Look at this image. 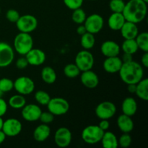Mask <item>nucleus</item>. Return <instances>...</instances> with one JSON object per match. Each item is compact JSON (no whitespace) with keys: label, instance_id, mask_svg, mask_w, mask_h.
<instances>
[{"label":"nucleus","instance_id":"obj_1","mask_svg":"<svg viewBox=\"0 0 148 148\" xmlns=\"http://www.w3.org/2000/svg\"><path fill=\"white\" fill-rule=\"evenodd\" d=\"M122 14L126 21L138 24L147 16V3L143 0H130L125 4Z\"/></svg>","mask_w":148,"mask_h":148},{"label":"nucleus","instance_id":"obj_2","mask_svg":"<svg viewBox=\"0 0 148 148\" xmlns=\"http://www.w3.org/2000/svg\"><path fill=\"white\" fill-rule=\"evenodd\" d=\"M119 73L122 82L127 85L137 84L144 77V69L140 64L132 60L123 63Z\"/></svg>","mask_w":148,"mask_h":148},{"label":"nucleus","instance_id":"obj_3","mask_svg":"<svg viewBox=\"0 0 148 148\" xmlns=\"http://www.w3.org/2000/svg\"><path fill=\"white\" fill-rule=\"evenodd\" d=\"M33 48V39L30 33L20 32L14 37L13 49L20 55L25 56Z\"/></svg>","mask_w":148,"mask_h":148},{"label":"nucleus","instance_id":"obj_4","mask_svg":"<svg viewBox=\"0 0 148 148\" xmlns=\"http://www.w3.org/2000/svg\"><path fill=\"white\" fill-rule=\"evenodd\" d=\"M103 133L104 131L98 125H89L83 129L81 133V137L86 144L95 145L101 143Z\"/></svg>","mask_w":148,"mask_h":148},{"label":"nucleus","instance_id":"obj_5","mask_svg":"<svg viewBox=\"0 0 148 148\" xmlns=\"http://www.w3.org/2000/svg\"><path fill=\"white\" fill-rule=\"evenodd\" d=\"M75 64L77 65L81 72L92 69L94 66V56L89 50L80 51L75 56Z\"/></svg>","mask_w":148,"mask_h":148},{"label":"nucleus","instance_id":"obj_6","mask_svg":"<svg viewBox=\"0 0 148 148\" xmlns=\"http://www.w3.org/2000/svg\"><path fill=\"white\" fill-rule=\"evenodd\" d=\"M46 106L49 112L57 116L66 114L70 108L69 102L64 98L59 97L51 98Z\"/></svg>","mask_w":148,"mask_h":148},{"label":"nucleus","instance_id":"obj_7","mask_svg":"<svg viewBox=\"0 0 148 148\" xmlns=\"http://www.w3.org/2000/svg\"><path fill=\"white\" fill-rule=\"evenodd\" d=\"M15 24L20 32L30 33L37 28L38 22L37 18L32 14H23L20 15Z\"/></svg>","mask_w":148,"mask_h":148},{"label":"nucleus","instance_id":"obj_8","mask_svg":"<svg viewBox=\"0 0 148 148\" xmlns=\"http://www.w3.org/2000/svg\"><path fill=\"white\" fill-rule=\"evenodd\" d=\"M14 89L23 95H30L35 90V82L29 77H19L14 81Z\"/></svg>","mask_w":148,"mask_h":148},{"label":"nucleus","instance_id":"obj_9","mask_svg":"<svg viewBox=\"0 0 148 148\" xmlns=\"http://www.w3.org/2000/svg\"><path fill=\"white\" fill-rule=\"evenodd\" d=\"M96 116L100 119H110L115 116L116 106L111 101H103L98 104L95 110Z\"/></svg>","mask_w":148,"mask_h":148},{"label":"nucleus","instance_id":"obj_10","mask_svg":"<svg viewBox=\"0 0 148 148\" xmlns=\"http://www.w3.org/2000/svg\"><path fill=\"white\" fill-rule=\"evenodd\" d=\"M83 25L87 32L95 35L100 33L104 25V20L98 14H92L86 17Z\"/></svg>","mask_w":148,"mask_h":148},{"label":"nucleus","instance_id":"obj_11","mask_svg":"<svg viewBox=\"0 0 148 148\" xmlns=\"http://www.w3.org/2000/svg\"><path fill=\"white\" fill-rule=\"evenodd\" d=\"M23 125L20 120L15 118H10L4 121L1 130L7 137H16L21 133Z\"/></svg>","mask_w":148,"mask_h":148},{"label":"nucleus","instance_id":"obj_12","mask_svg":"<svg viewBox=\"0 0 148 148\" xmlns=\"http://www.w3.org/2000/svg\"><path fill=\"white\" fill-rule=\"evenodd\" d=\"M14 58V49L6 42H0V67L10 66Z\"/></svg>","mask_w":148,"mask_h":148},{"label":"nucleus","instance_id":"obj_13","mask_svg":"<svg viewBox=\"0 0 148 148\" xmlns=\"http://www.w3.org/2000/svg\"><path fill=\"white\" fill-rule=\"evenodd\" d=\"M72 134L70 130L66 127H60L56 131L53 140L59 147H67L72 143Z\"/></svg>","mask_w":148,"mask_h":148},{"label":"nucleus","instance_id":"obj_14","mask_svg":"<svg viewBox=\"0 0 148 148\" xmlns=\"http://www.w3.org/2000/svg\"><path fill=\"white\" fill-rule=\"evenodd\" d=\"M42 111L36 104H26L22 108L21 114L23 119L28 122H35L39 120Z\"/></svg>","mask_w":148,"mask_h":148},{"label":"nucleus","instance_id":"obj_15","mask_svg":"<svg viewBox=\"0 0 148 148\" xmlns=\"http://www.w3.org/2000/svg\"><path fill=\"white\" fill-rule=\"evenodd\" d=\"M79 75H80L81 83L85 88L93 89L96 88L99 84V78L98 75L92 69L81 72Z\"/></svg>","mask_w":148,"mask_h":148},{"label":"nucleus","instance_id":"obj_16","mask_svg":"<svg viewBox=\"0 0 148 148\" xmlns=\"http://www.w3.org/2000/svg\"><path fill=\"white\" fill-rule=\"evenodd\" d=\"M25 58L29 65L40 66L43 64L46 59V53L43 51L39 49H32L25 55Z\"/></svg>","mask_w":148,"mask_h":148},{"label":"nucleus","instance_id":"obj_17","mask_svg":"<svg viewBox=\"0 0 148 148\" xmlns=\"http://www.w3.org/2000/svg\"><path fill=\"white\" fill-rule=\"evenodd\" d=\"M122 64L123 62L119 56H111L106 57L103 64V66L107 73L115 74L119 72Z\"/></svg>","mask_w":148,"mask_h":148},{"label":"nucleus","instance_id":"obj_18","mask_svg":"<svg viewBox=\"0 0 148 148\" xmlns=\"http://www.w3.org/2000/svg\"><path fill=\"white\" fill-rule=\"evenodd\" d=\"M101 51L106 57L117 56L121 52V47L114 40H106L101 44Z\"/></svg>","mask_w":148,"mask_h":148},{"label":"nucleus","instance_id":"obj_19","mask_svg":"<svg viewBox=\"0 0 148 148\" xmlns=\"http://www.w3.org/2000/svg\"><path fill=\"white\" fill-rule=\"evenodd\" d=\"M116 124L122 133H131L134 127V121L132 116L122 114L117 118Z\"/></svg>","mask_w":148,"mask_h":148},{"label":"nucleus","instance_id":"obj_20","mask_svg":"<svg viewBox=\"0 0 148 148\" xmlns=\"http://www.w3.org/2000/svg\"><path fill=\"white\" fill-rule=\"evenodd\" d=\"M121 36L124 39H135L139 33V29L137 24L126 21L120 29Z\"/></svg>","mask_w":148,"mask_h":148},{"label":"nucleus","instance_id":"obj_21","mask_svg":"<svg viewBox=\"0 0 148 148\" xmlns=\"http://www.w3.org/2000/svg\"><path fill=\"white\" fill-rule=\"evenodd\" d=\"M125 22L126 20L122 13L112 12L108 17V25L111 30L118 31L120 30Z\"/></svg>","mask_w":148,"mask_h":148},{"label":"nucleus","instance_id":"obj_22","mask_svg":"<svg viewBox=\"0 0 148 148\" xmlns=\"http://www.w3.org/2000/svg\"><path fill=\"white\" fill-rule=\"evenodd\" d=\"M51 134V128L48 124H41L34 130L33 136L34 140L38 143H42L47 140Z\"/></svg>","mask_w":148,"mask_h":148},{"label":"nucleus","instance_id":"obj_23","mask_svg":"<svg viewBox=\"0 0 148 148\" xmlns=\"http://www.w3.org/2000/svg\"><path fill=\"white\" fill-rule=\"evenodd\" d=\"M121 111L122 114L125 115L133 116L137 111V103L134 98L127 97L124 99L121 103Z\"/></svg>","mask_w":148,"mask_h":148},{"label":"nucleus","instance_id":"obj_24","mask_svg":"<svg viewBox=\"0 0 148 148\" xmlns=\"http://www.w3.org/2000/svg\"><path fill=\"white\" fill-rule=\"evenodd\" d=\"M101 143L104 148H117L119 147L118 138L116 134L108 130L104 132Z\"/></svg>","mask_w":148,"mask_h":148},{"label":"nucleus","instance_id":"obj_25","mask_svg":"<svg viewBox=\"0 0 148 148\" xmlns=\"http://www.w3.org/2000/svg\"><path fill=\"white\" fill-rule=\"evenodd\" d=\"M40 77L41 79L45 83L48 85L53 84L56 80V71L51 67V66H46L42 69L40 72Z\"/></svg>","mask_w":148,"mask_h":148},{"label":"nucleus","instance_id":"obj_26","mask_svg":"<svg viewBox=\"0 0 148 148\" xmlns=\"http://www.w3.org/2000/svg\"><path fill=\"white\" fill-rule=\"evenodd\" d=\"M135 94L140 99L147 101L148 100V79L143 78L136 84Z\"/></svg>","mask_w":148,"mask_h":148},{"label":"nucleus","instance_id":"obj_27","mask_svg":"<svg viewBox=\"0 0 148 148\" xmlns=\"http://www.w3.org/2000/svg\"><path fill=\"white\" fill-rule=\"evenodd\" d=\"M8 104L13 109H22L26 105V99L25 95L19 93L13 95L9 99Z\"/></svg>","mask_w":148,"mask_h":148},{"label":"nucleus","instance_id":"obj_28","mask_svg":"<svg viewBox=\"0 0 148 148\" xmlns=\"http://www.w3.org/2000/svg\"><path fill=\"white\" fill-rule=\"evenodd\" d=\"M121 50H122L124 53H130L132 55L137 53L139 49L135 39H124L121 44Z\"/></svg>","mask_w":148,"mask_h":148},{"label":"nucleus","instance_id":"obj_29","mask_svg":"<svg viewBox=\"0 0 148 148\" xmlns=\"http://www.w3.org/2000/svg\"><path fill=\"white\" fill-rule=\"evenodd\" d=\"M80 44L81 46L85 50L92 49L95 44V38L94 35L86 32L85 34L81 36Z\"/></svg>","mask_w":148,"mask_h":148},{"label":"nucleus","instance_id":"obj_30","mask_svg":"<svg viewBox=\"0 0 148 148\" xmlns=\"http://www.w3.org/2000/svg\"><path fill=\"white\" fill-rule=\"evenodd\" d=\"M138 49L143 51V52H148V33L143 32L139 33L137 37L135 38Z\"/></svg>","mask_w":148,"mask_h":148},{"label":"nucleus","instance_id":"obj_31","mask_svg":"<svg viewBox=\"0 0 148 148\" xmlns=\"http://www.w3.org/2000/svg\"><path fill=\"white\" fill-rule=\"evenodd\" d=\"M81 71L75 64H68L64 68V74L68 78H75L79 76Z\"/></svg>","mask_w":148,"mask_h":148},{"label":"nucleus","instance_id":"obj_32","mask_svg":"<svg viewBox=\"0 0 148 148\" xmlns=\"http://www.w3.org/2000/svg\"><path fill=\"white\" fill-rule=\"evenodd\" d=\"M72 11H73L72 14V21L77 25L83 24L87 17V14L85 12L81 7L72 10Z\"/></svg>","mask_w":148,"mask_h":148},{"label":"nucleus","instance_id":"obj_33","mask_svg":"<svg viewBox=\"0 0 148 148\" xmlns=\"http://www.w3.org/2000/svg\"><path fill=\"white\" fill-rule=\"evenodd\" d=\"M34 98L36 102L41 106H47L49 101L51 98L48 92L43 90L36 91L34 95Z\"/></svg>","mask_w":148,"mask_h":148},{"label":"nucleus","instance_id":"obj_34","mask_svg":"<svg viewBox=\"0 0 148 148\" xmlns=\"http://www.w3.org/2000/svg\"><path fill=\"white\" fill-rule=\"evenodd\" d=\"M125 4L124 0H111L109 2V8L112 12L122 13Z\"/></svg>","mask_w":148,"mask_h":148},{"label":"nucleus","instance_id":"obj_35","mask_svg":"<svg viewBox=\"0 0 148 148\" xmlns=\"http://www.w3.org/2000/svg\"><path fill=\"white\" fill-rule=\"evenodd\" d=\"M13 89H14V82L12 79L7 77L0 79V90L3 93L10 92Z\"/></svg>","mask_w":148,"mask_h":148},{"label":"nucleus","instance_id":"obj_36","mask_svg":"<svg viewBox=\"0 0 148 148\" xmlns=\"http://www.w3.org/2000/svg\"><path fill=\"white\" fill-rule=\"evenodd\" d=\"M132 143V139L130 133H123L118 139L119 146L122 148H127L131 145Z\"/></svg>","mask_w":148,"mask_h":148},{"label":"nucleus","instance_id":"obj_37","mask_svg":"<svg viewBox=\"0 0 148 148\" xmlns=\"http://www.w3.org/2000/svg\"><path fill=\"white\" fill-rule=\"evenodd\" d=\"M64 4L69 10H74L80 8L83 4L84 0H63Z\"/></svg>","mask_w":148,"mask_h":148},{"label":"nucleus","instance_id":"obj_38","mask_svg":"<svg viewBox=\"0 0 148 148\" xmlns=\"http://www.w3.org/2000/svg\"><path fill=\"white\" fill-rule=\"evenodd\" d=\"M54 116H55L53 114H52L51 113L48 111H42L41 114H40V118L39 120L41 121L42 124H49L51 123H52L54 120Z\"/></svg>","mask_w":148,"mask_h":148},{"label":"nucleus","instance_id":"obj_39","mask_svg":"<svg viewBox=\"0 0 148 148\" xmlns=\"http://www.w3.org/2000/svg\"><path fill=\"white\" fill-rule=\"evenodd\" d=\"M20 13L18 12V11L14 10V9H10V10H7V12H6V18L10 23H15L20 18Z\"/></svg>","mask_w":148,"mask_h":148},{"label":"nucleus","instance_id":"obj_40","mask_svg":"<svg viewBox=\"0 0 148 148\" xmlns=\"http://www.w3.org/2000/svg\"><path fill=\"white\" fill-rule=\"evenodd\" d=\"M29 65L25 56V57H20L16 61V66L19 69H25Z\"/></svg>","mask_w":148,"mask_h":148},{"label":"nucleus","instance_id":"obj_41","mask_svg":"<svg viewBox=\"0 0 148 148\" xmlns=\"http://www.w3.org/2000/svg\"><path fill=\"white\" fill-rule=\"evenodd\" d=\"M8 108V105L7 102L3 99L2 98H0V116L2 117L6 114Z\"/></svg>","mask_w":148,"mask_h":148},{"label":"nucleus","instance_id":"obj_42","mask_svg":"<svg viewBox=\"0 0 148 148\" xmlns=\"http://www.w3.org/2000/svg\"><path fill=\"white\" fill-rule=\"evenodd\" d=\"M98 126L103 131L106 132L107 130H108V129H109L110 123L108 121V120L107 119H101V121H100L99 124Z\"/></svg>","mask_w":148,"mask_h":148},{"label":"nucleus","instance_id":"obj_43","mask_svg":"<svg viewBox=\"0 0 148 148\" xmlns=\"http://www.w3.org/2000/svg\"><path fill=\"white\" fill-rule=\"evenodd\" d=\"M141 63L145 68L148 67V52H144L141 57Z\"/></svg>","mask_w":148,"mask_h":148},{"label":"nucleus","instance_id":"obj_44","mask_svg":"<svg viewBox=\"0 0 148 148\" xmlns=\"http://www.w3.org/2000/svg\"><path fill=\"white\" fill-rule=\"evenodd\" d=\"M133 55L130 54V53H124V54L122 55V57L121 58V61H122L123 63H127V62H130L131 61L133 60Z\"/></svg>","mask_w":148,"mask_h":148},{"label":"nucleus","instance_id":"obj_45","mask_svg":"<svg viewBox=\"0 0 148 148\" xmlns=\"http://www.w3.org/2000/svg\"><path fill=\"white\" fill-rule=\"evenodd\" d=\"M76 31L78 35H79V36H82V35L85 34V33H86L87 30H86V28H85V25H84L83 24H81L77 27Z\"/></svg>","mask_w":148,"mask_h":148},{"label":"nucleus","instance_id":"obj_46","mask_svg":"<svg viewBox=\"0 0 148 148\" xmlns=\"http://www.w3.org/2000/svg\"><path fill=\"white\" fill-rule=\"evenodd\" d=\"M136 88H137L136 84H129V85H127V90L130 93H135Z\"/></svg>","mask_w":148,"mask_h":148},{"label":"nucleus","instance_id":"obj_47","mask_svg":"<svg viewBox=\"0 0 148 148\" xmlns=\"http://www.w3.org/2000/svg\"><path fill=\"white\" fill-rule=\"evenodd\" d=\"M6 137H7L6 134L3 132L2 130H0V145L2 144L5 141Z\"/></svg>","mask_w":148,"mask_h":148},{"label":"nucleus","instance_id":"obj_48","mask_svg":"<svg viewBox=\"0 0 148 148\" xmlns=\"http://www.w3.org/2000/svg\"><path fill=\"white\" fill-rule=\"evenodd\" d=\"M3 122H4V120L2 119V117L0 116V130H1V128H2Z\"/></svg>","mask_w":148,"mask_h":148},{"label":"nucleus","instance_id":"obj_49","mask_svg":"<svg viewBox=\"0 0 148 148\" xmlns=\"http://www.w3.org/2000/svg\"><path fill=\"white\" fill-rule=\"evenodd\" d=\"M3 94H4V93H3V92H1V90H0V98H1V97H2Z\"/></svg>","mask_w":148,"mask_h":148},{"label":"nucleus","instance_id":"obj_50","mask_svg":"<svg viewBox=\"0 0 148 148\" xmlns=\"http://www.w3.org/2000/svg\"><path fill=\"white\" fill-rule=\"evenodd\" d=\"M143 1H144L145 2H146V3L148 2V0H143Z\"/></svg>","mask_w":148,"mask_h":148},{"label":"nucleus","instance_id":"obj_51","mask_svg":"<svg viewBox=\"0 0 148 148\" xmlns=\"http://www.w3.org/2000/svg\"><path fill=\"white\" fill-rule=\"evenodd\" d=\"M89 1H96V0H89Z\"/></svg>","mask_w":148,"mask_h":148},{"label":"nucleus","instance_id":"obj_52","mask_svg":"<svg viewBox=\"0 0 148 148\" xmlns=\"http://www.w3.org/2000/svg\"><path fill=\"white\" fill-rule=\"evenodd\" d=\"M0 14H1V8H0Z\"/></svg>","mask_w":148,"mask_h":148}]
</instances>
